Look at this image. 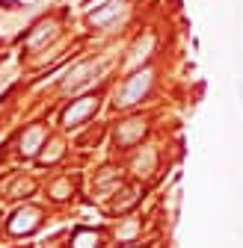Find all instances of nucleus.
<instances>
[{"label": "nucleus", "mask_w": 243, "mask_h": 248, "mask_svg": "<svg viewBox=\"0 0 243 248\" xmlns=\"http://www.w3.org/2000/svg\"><path fill=\"white\" fill-rule=\"evenodd\" d=\"M151 89V71H137L131 77L122 80V86L116 89V107H134L139 104Z\"/></svg>", "instance_id": "1"}, {"label": "nucleus", "mask_w": 243, "mask_h": 248, "mask_svg": "<svg viewBox=\"0 0 243 248\" xmlns=\"http://www.w3.org/2000/svg\"><path fill=\"white\" fill-rule=\"evenodd\" d=\"M95 112H98V98L86 95V98H80V101H71V104L63 109V118H59V121H63L66 127H77V124H86Z\"/></svg>", "instance_id": "2"}, {"label": "nucleus", "mask_w": 243, "mask_h": 248, "mask_svg": "<svg viewBox=\"0 0 243 248\" xmlns=\"http://www.w3.org/2000/svg\"><path fill=\"white\" fill-rule=\"evenodd\" d=\"M39 210H18L12 216V222H9V231L12 233H30V231H36L39 228Z\"/></svg>", "instance_id": "3"}, {"label": "nucleus", "mask_w": 243, "mask_h": 248, "mask_svg": "<svg viewBox=\"0 0 243 248\" xmlns=\"http://www.w3.org/2000/svg\"><path fill=\"white\" fill-rule=\"evenodd\" d=\"M142 133H145V121H139V118L125 121V127L116 130V145H134Z\"/></svg>", "instance_id": "4"}, {"label": "nucleus", "mask_w": 243, "mask_h": 248, "mask_svg": "<svg viewBox=\"0 0 243 248\" xmlns=\"http://www.w3.org/2000/svg\"><path fill=\"white\" fill-rule=\"evenodd\" d=\"M119 12H122V3H119V0H110V3H104L101 9L89 12V15H86V21L92 24V27H104V24H110Z\"/></svg>", "instance_id": "5"}, {"label": "nucleus", "mask_w": 243, "mask_h": 248, "mask_svg": "<svg viewBox=\"0 0 243 248\" xmlns=\"http://www.w3.org/2000/svg\"><path fill=\"white\" fill-rule=\"evenodd\" d=\"M92 71H98L95 62H80V65L69 74V80H66V92L80 89V86H86V83H92V77H86V74H92Z\"/></svg>", "instance_id": "6"}, {"label": "nucleus", "mask_w": 243, "mask_h": 248, "mask_svg": "<svg viewBox=\"0 0 243 248\" xmlns=\"http://www.w3.org/2000/svg\"><path fill=\"white\" fill-rule=\"evenodd\" d=\"M42 139H45V127L42 124H36V127H30L24 136H21V154H36L39 151V145H42Z\"/></svg>", "instance_id": "7"}, {"label": "nucleus", "mask_w": 243, "mask_h": 248, "mask_svg": "<svg viewBox=\"0 0 243 248\" xmlns=\"http://www.w3.org/2000/svg\"><path fill=\"white\" fill-rule=\"evenodd\" d=\"M51 33H53V24H51V21L36 24V27H33V33H30V36L24 39V47H36V45H39L45 36H51Z\"/></svg>", "instance_id": "8"}, {"label": "nucleus", "mask_w": 243, "mask_h": 248, "mask_svg": "<svg viewBox=\"0 0 243 248\" xmlns=\"http://www.w3.org/2000/svg\"><path fill=\"white\" fill-rule=\"evenodd\" d=\"M95 245H98V236L92 231H80L74 236V248H95Z\"/></svg>", "instance_id": "9"}, {"label": "nucleus", "mask_w": 243, "mask_h": 248, "mask_svg": "<svg viewBox=\"0 0 243 248\" xmlns=\"http://www.w3.org/2000/svg\"><path fill=\"white\" fill-rule=\"evenodd\" d=\"M240 98H243V83H240Z\"/></svg>", "instance_id": "10"}]
</instances>
